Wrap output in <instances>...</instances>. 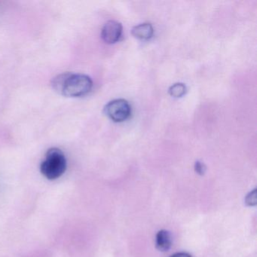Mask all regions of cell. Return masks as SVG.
<instances>
[{
    "instance_id": "6da1fadb",
    "label": "cell",
    "mask_w": 257,
    "mask_h": 257,
    "mask_svg": "<svg viewBox=\"0 0 257 257\" xmlns=\"http://www.w3.org/2000/svg\"><path fill=\"white\" fill-rule=\"evenodd\" d=\"M52 84L56 92L69 97H83L93 88L91 78L81 73H62L54 78Z\"/></svg>"
},
{
    "instance_id": "7a4b0ae2",
    "label": "cell",
    "mask_w": 257,
    "mask_h": 257,
    "mask_svg": "<svg viewBox=\"0 0 257 257\" xmlns=\"http://www.w3.org/2000/svg\"><path fill=\"white\" fill-rule=\"evenodd\" d=\"M65 155L58 148H52L47 152L45 160L40 165L42 174L49 180H56L67 170Z\"/></svg>"
},
{
    "instance_id": "3957f363",
    "label": "cell",
    "mask_w": 257,
    "mask_h": 257,
    "mask_svg": "<svg viewBox=\"0 0 257 257\" xmlns=\"http://www.w3.org/2000/svg\"><path fill=\"white\" fill-rule=\"evenodd\" d=\"M104 112L114 122H122L132 115V106L124 99H115L105 106Z\"/></svg>"
},
{
    "instance_id": "277c9868",
    "label": "cell",
    "mask_w": 257,
    "mask_h": 257,
    "mask_svg": "<svg viewBox=\"0 0 257 257\" xmlns=\"http://www.w3.org/2000/svg\"><path fill=\"white\" fill-rule=\"evenodd\" d=\"M122 25L115 21H109L102 28L101 38L107 44H114L121 38Z\"/></svg>"
},
{
    "instance_id": "5b68a950",
    "label": "cell",
    "mask_w": 257,
    "mask_h": 257,
    "mask_svg": "<svg viewBox=\"0 0 257 257\" xmlns=\"http://www.w3.org/2000/svg\"><path fill=\"white\" fill-rule=\"evenodd\" d=\"M132 34L135 38L141 40H148L153 37L154 29L153 25L150 23L141 24L134 27L132 30Z\"/></svg>"
},
{
    "instance_id": "8992f818",
    "label": "cell",
    "mask_w": 257,
    "mask_h": 257,
    "mask_svg": "<svg viewBox=\"0 0 257 257\" xmlns=\"http://www.w3.org/2000/svg\"><path fill=\"white\" fill-rule=\"evenodd\" d=\"M156 246L159 250L162 252L168 251L172 246L171 233L165 229L158 231L156 237Z\"/></svg>"
},
{
    "instance_id": "52a82bcc",
    "label": "cell",
    "mask_w": 257,
    "mask_h": 257,
    "mask_svg": "<svg viewBox=\"0 0 257 257\" xmlns=\"http://www.w3.org/2000/svg\"><path fill=\"white\" fill-rule=\"evenodd\" d=\"M186 91H187V88L184 84L176 83L170 87L168 92L172 97H175V98H180L186 94Z\"/></svg>"
},
{
    "instance_id": "ba28073f",
    "label": "cell",
    "mask_w": 257,
    "mask_h": 257,
    "mask_svg": "<svg viewBox=\"0 0 257 257\" xmlns=\"http://www.w3.org/2000/svg\"><path fill=\"white\" fill-rule=\"evenodd\" d=\"M245 203H246V205L250 206V207L256 205V189H253L252 192H249L246 195V198H245Z\"/></svg>"
},
{
    "instance_id": "9c48e42d",
    "label": "cell",
    "mask_w": 257,
    "mask_h": 257,
    "mask_svg": "<svg viewBox=\"0 0 257 257\" xmlns=\"http://www.w3.org/2000/svg\"><path fill=\"white\" fill-rule=\"evenodd\" d=\"M206 169H207V168H206V166L204 165V163L199 162V161L195 162V171L197 174H198L201 176L204 175V174H205Z\"/></svg>"
},
{
    "instance_id": "30bf717a",
    "label": "cell",
    "mask_w": 257,
    "mask_h": 257,
    "mask_svg": "<svg viewBox=\"0 0 257 257\" xmlns=\"http://www.w3.org/2000/svg\"><path fill=\"white\" fill-rule=\"evenodd\" d=\"M170 257H192V255L188 252H177V253L174 254Z\"/></svg>"
}]
</instances>
